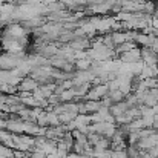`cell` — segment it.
Instances as JSON below:
<instances>
[{
  "instance_id": "obj_1",
  "label": "cell",
  "mask_w": 158,
  "mask_h": 158,
  "mask_svg": "<svg viewBox=\"0 0 158 158\" xmlns=\"http://www.w3.org/2000/svg\"><path fill=\"white\" fill-rule=\"evenodd\" d=\"M140 58H141V52H140V49H137V48L132 49V51H129V52H124V54L120 55V60L124 61V63H127V64L138 63Z\"/></svg>"
},
{
  "instance_id": "obj_2",
  "label": "cell",
  "mask_w": 158,
  "mask_h": 158,
  "mask_svg": "<svg viewBox=\"0 0 158 158\" xmlns=\"http://www.w3.org/2000/svg\"><path fill=\"white\" fill-rule=\"evenodd\" d=\"M109 98H110V102H112V105L114 103H120V102H123L124 98H126V95L121 92V91H109Z\"/></svg>"
}]
</instances>
